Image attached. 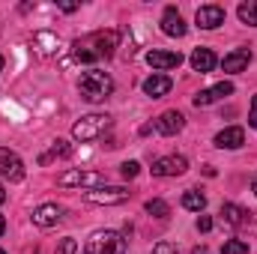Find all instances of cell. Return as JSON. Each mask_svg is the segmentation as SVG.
I'll return each instance as SVG.
<instances>
[{"label": "cell", "mask_w": 257, "mask_h": 254, "mask_svg": "<svg viewBox=\"0 0 257 254\" xmlns=\"http://www.w3.org/2000/svg\"><path fill=\"white\" fill-rule=\"evenodd\" d=\"M194 21H197V27H200V30H215V27H221V24H224V9H221L218 3H206V6H200V9H197Z\"/></svg>", "instance_id": "cell-7"}, {"label": "cell", "mask_w": 257, "mask_h": 254, "mask_svg": "<svg viewBox=\"0 0 257 254\" xmlns=\"http://www.w3.org/2000/svg\"><path fill=\"white\" fill-rule=\"evenodd\" d=\"M63 189H102L105 186V174H99V171H66L60 174V180H57Z\"/></svg>", "instance_id": "cell-4"}, {"label": "cell", "mask_w": 257, "mask_h": 254, "mask_svg": "<svg viewBox=\"0 0 257 254\" xmlns=\"http://www.w3.org/2000/svg\"><path fill=\"white\" fill-rule=\"evenodd\" d=\"M233 93V84L230 81H221V84H215V87H209V90H200L197 96H194V105L197 108H206V105H212V102H218V99H224V96H230Z\"/></svg>", "instance_id": "cell-12"}, {"label": "cell", "mask_w": 257, "mask_h": 254, "mask_svg": "<svg viewBox=\"0 0 257 254\" xmlns=\"http://www.w3.org/2000/svg\"><path fill=\"white\" fill-rule=\"evenodd\" d=\"M60 218H63V206H57V203H42L33 212V224H39V227H54Z\"/></svg>", "instance_id": "cell-13"}, {"label": "cell", "mask_w": 257, "mask_h": 254, "mask_svg": "<svg viewBox=\"0 0 257 254\" xmlns=\"http://www.w3.org/2000/svg\"><path fill=\"white\" fill-rule=\"evenodd\" d=\"M3 230H6V218L0 215V236H3Z\"/></svg>", "instance_id": "cell-31"}, {"label": "cell", "mask_w": 257, "mask_h": 254, "mask_svg": "<svg viewBox=\"0 0 257 254\" xmlns=\"http://www.w3.org/2000/svg\"><path fill=\"white\" fill-rule=\"evenodd\" d=\"M138 171H141V165H138V162H123V168H120V174H123L126 180H135V177H138Z\"/></svg>", "instance_id": "cell-26"}, {"label": "cell", "mask_w": 257, "mask_h": 254, "mask_svg": "<svg viewBox=\"0 0 257 254\" xmlns=\"http://www.w3.org/2000/svg\"><path fill=\"white\" fill-rule=\"evenodd\" d=\"M128 242L123 239V233L117 230H96L87 245H84V254H126Z\"/></svg>", "instance_id": "cell-2"}, {"label": "cell", "mask_w": 257, "mask_h": 254, "mask_svg": "<svg viewBox=\"0 0 257 254\" xmlns=\"http://www.w3.org/2000/svg\"><path fill=\"white\" fill-rule=\"evenodd\" d=\"M153 254H177V245L174 242H159V245H153Z\"/></svg>", "instance_id": "cell-27"}, {"label": "cell", "mask_w": 257, "mask_h": 254, "mask_svg": "<svg viewBox=\"0 0 257 254\" xmlns=\"http://www.w3.org/2000/svg\"><path fill=\"white\" fill-rule=\"evenodd\" d=\"M3 200H6V191H3V186H0V203H3Z\"/></svg>", "instance_id": "cell-33"}, {"label": "cell", "mask_w": 257, "mask_h": 254, "mask_svg": "<svg viewBox=\"0 0 257 254\" xmlns=\"http://www.w3.org/2000/svg\"><path fill=\"white\" fill-rule=\"evenodd\" d=\"M84 200L111 206V203H123V200H128V191L120 189V186H117V189H87L84 191Z\"/></svg>", "instance_id": "cell-9"}, {"label": "cell", "mask_w": 257, "mask_h": 254, "mask_svg": "<svg viewBox=\"0 0 257 254\" xmlns=\"http://www.w3.org/2000/svg\"><path fill=\"white\" fill-rule=\"evenodd\" d=\"M186 30H189V27H186L183 15L177 12V6H168V9L162 12V33H165V36H177V39H180V36H186Z\"/></svg>", "instance_id": "cell-10"}, {"label": "cell", "mask_w": 257, "mask_h": 254, "mask_svg": "<svg viewBox=\"0 0 257 254\" xmlns=\"http://www.w3.org/2000/svg\"><path fill=\"white\" fill-rule=\"evenodd\" d=\"M239 21L257 27V0H245V3H239Z\"/></svg>", "instance_id": "cell-22"}, {"label": "cell", "mask_w": 257, "mask_h": 254, "mask_svg": "<svg viewBox=\"0 0 257 254\" xmlns=\"http://www.w3.org/2000/svg\"><path fill=\"white\" fill-rule=\"evenodd\" d=\"M221 218H224L230 227H242V224L251 221V212H245V209L236 206V203H224V206H221Z\"/></svg>", "instance_id": "cell-18"}, {"label": "cell", "mask_w": 257, "mask_h": 254, "mask_svg": "<svg viewBox=\"0 0 257 254\" xmlns=\"http://www.w3.org/2000/svg\"><path fill=\"white\" fill-rule=\"evenodd\" d=\"M183 126H186V117L180 114V111H165L159 120H156V129L162 132V135H177V132H183Z\"/></svg>", "instance_id": "cell-15"}, {"label": "cell", "mask_w": 257, "mask_h": 254, "mask_svg": "<svg viewBox=\"0 0 257 254\" xmlns=\"http://www.w3.org/2000/svg\"><path fill=\"white\" fill-rule=\"evenodd\" d=\"M0 69H3V57H0Z\"/></svg>", "instance_id": "cell-35"}, {"label": "cell", "mask_w": 257, "mask_h": 254, "mask_svg": "<svg viewBox=\"0 0 257 254\" xmlns=\"http://www.w3.org/2000/svg\"><path fill=\"white\" fill-rule=\"evenodd\" d=\"M60 9H63V12H75V9H78V3H60Z\"/></svg>", "instance_id": "cell-30"}, {"label": "cell", "mask_w": 257, "mask_h": 254, "mask_svg": "<svg viewBox=\"0 0 257 254\" xmlns=\"http://www.w3.org/2000/svg\"><path fill=\"white\" fill-rule=\"evenodd\" d=\"M0 174H3L9 183H21V180H24V165H21V159H18L12 150H3V147H0Z\"/></svg>", "instance_id": "cell-8"}, {"label": "cell", "mask_w": 257, "mask_h": 254, "mask_svg": "<svg viewBox=\"0 0 257 254\" xmlns=\"http://www.w3.org/2000/svg\"><path fill=\"white\" fill-rule=\"evenodd\" d=\"M69 156H72V144L63 141V138H57V141L51 144V150L39 156V165H48V162H54V159H69Z\"/></svg>", "instance_id": "cell-20"}, {"label": "cell", "mask_w": 257, "mask_h": 254, "mask_svg": "<svg viewBox=\"0 0 257 254\" xmlns=\"http://www.w3.org/2000/svg\"><path fill=\"white\" fill-rule=\"evenodd\" d=\"M108 129H111V117H108V114H87V117H81V120L72 126V138L81 141V144H87V141L102 138Z\"/></svg>", "instance_id": "cell-3"}, {"label": "cell", "mask_w": 257, "mask_h": 254, "mask_svg": "<svg viewBox=\"0 0 257 254\" xmlns=\"http://www.w3.org/2000/svg\"><path fill=\"white\" fill-rule=\"evenodd\" d=\"M78 251V242L72 239V236H63L60 242H57V254H75Z\"/></svg>", "instance_id": "cell-25"}, {"label": "cell", "mask_w": 257, "mask_h": 254, "mask_svg": "<svg viewBox=\"0 0 257 254\" xmlns=\"http://www.w3.org/2000/svg\"><path fill=\"white\" fill-rule=\"evenodd\" d=\"M251 191H254V197H257V180H254V183H251Z\"/></svg>", "instance_id": "cell-34"}, {"label": "cell", "mask_w": 257, "mask_h": 254, "mask_svg": "<svg viewBox=\"0 0 257 254\" xmlns=\"http://www.w3.org/2000/svg\"><path fill=\"white\" fill-rule=\"evenodd\" d=\"M221 254H248V245L242 239H230V242H224Z\"/></svg>", "instance_id": "cell-24"}, {"label": "cell", "mask_w": 257, "mask_h": 254, "mask_svg": "<svg viewBox=\"0 0 257 254\" xmlns=\"http://www.w3.org/2000/svg\"><path fill=\"white\" fill-rule=\"evenodd\" d=\"M242 144H245V132L239 126H230L215 135V147H221V150H239Z\"/></svg>", "instance_id": "cell-14"}, {"label": "cell", "mask_w": 257, "mask_h": 254, "mask_svg": "<svg viewBox=\"0 0 257 254\" xmlns=\"http://www.w3.org/2000/svg\"><path fill=\"white\" fill-rule=\"evenodd\" d=\"M171 87H174V81H171L168 75H150V78L144 81V93H147V96H153V99L168 96V93H171Z\"/></svg>", "instance_id": "cell-16"}, {"label": "cell", "mask_w": 257, "mask_h": 254, "mask_svg": "<svg viewBox=\"0 0 257 254\" xmlns=\"http://www.w3.org/2000/svg\"><path fill=\"white\" fill-rule=\"evenodd\" d=\"M0 254H6V251H3V248H0Z\"/></svg>", "instance_id": "cell-36"}, {"label": "cell", "mask_w": 257, "mask_h": 254, "mask_svg": "<svg viewBox=\"0 0 257 254\" xmlns=\"http://www.w3.org/2000/svg\"><path fill=\"white\" fill-rule=\"evenodd\" d=\"M197 230H200V233H209V230H212V218H209V215H200V218H197Z\"/></svg>", "instance_id": "cell-28"}, {"label": "cell", "mask_w": 257, "mask_h": 254, "mask_svg": "<svg viewBox=\"0 0 257 254\" xmlns=\"http://www.w3.org/2000/svg\"><path fill=\"white\" fill-rule=\"evenodd\" d=\"M84 42H87V45H96V54H99V57H111V54L117 51L120 36H117V30H99V33H90Z\"/></svg>", "instance_id": "cell-6"}, {"label": "cell", "mask_w": 257, "mask_h": 254, "mask_svg": "<svg viewBox=\"0 0 257 254\" xmlns=\"http://www.w3.org/2000/svg\"><path fill=\"white\" fill-rule=\"evenodd\" d=\"M150 215H156V218H168L171 215V206L165 203V200H159V197H153V200H147V206H144Z\"/></svg>", "instance_id": "cell-23"}, {"label": "cell", "mask_w": 257, "mask_h": 254, "mask_svg": "<svg viewBox=\"0 0 257 254\" xmlns=\"http://www.w3.org/2000/svg\"><path fill=\"white\" fill-rule=\"evenodd\" d=\"M147 63L153 66L156 72H168V69H177V66L183 63V54L180 51H150Z\"/></svg>", "instance_id": "cell-11"}, {"label": "cell", "mask_w": 257, "mask_h": 254, "mask_svg": "<svg viewBox=\"0 0 257 254\" xmlns=\"http://www.w3.org/2000/svg\"><path fill=\"white\" fill-rule=\"evenodd\" d=\"M192 254H209V248H194Z\"/></svg>", "instance_id": "cell-32"}, {"label": "cell", "mask_w": 257, "mask_h": 254, "mask_svg": "<svg viewBox=\"0 0 257 254\" xmlns=\"http://www.w3.org/2000/svg\"><path fill=\"white\" fill-rule=\"evenodd\" d=\"M183 206H186V209H192V212H200V209L206 206V197H203L197 189H189L186 194H183Z\"/></svg>", "instance_id": "cell-21"}, {"label": "cell", "mask_w": 257, "mask_h": 254, "mask_svg": "<svg viewBox=\"0 0 257 254\" xmlns=\"http://www.w3.org/2000/svg\"><path fill=\"white\" fill-rule=\"evenodd\" d=\"M215 54L209 51V48H194L192 51V69L194 72H200V75H206V72H212L215 69Z\"/></svg>", "instance_id": "cell-19"}, {"label": "cell", "mask_w": 257, "mask_h": 254, "mask_svg": "<svg viewBox=\"0 0 257 254\" xmlns=\"http://www.w3.org/2000/svg\"><path fill=\"white\" fill-rule=\"evenodd\" d=\"M186 171H189L186 156H165V159L153 162V177H180Z\"/></svg>", "instance_id": "cell-5"}, {"label": "cell", "mask_w": 257, "mask_h": 254, "mask_svg": "<svg viewBox=\"0 0 257 254\" xmlns=\"http://www.w3.org/2000/svg\"><path fill=\"white\" fill-rule=\"evenodd\" d=\"M78 90L87 102H105L114 93V78L102 69H87L78 81Z\"/></svg>", "instance_id": "cell-1"}, {"label": "cell", "mask_w": 257, "mask_h": 254, "mask_svg": "<svg viewBox=\"0 0 257 254\" xmlns=\"http://www.w3.org/2000/svg\"><path fill=\"white\" fill-rule=\"evenodd\" d=\"M248 126L257 132V96L251 99V111H248Z\"/></svg>", "instance_id": "cell-29"}, {"label": "cell", "mask_w": 257, "mask_h": 254, "mask_svg": "<svg viewBox=\"0 0 257 254\" xmlns=\"http://www.w3.org/2000/svg\"><path fill=\"white\" fill-rule=\"evenodd\" d=\"M248 63H251V51H248V48H236V51H230V54L221 60L224 72H245Z\"/></svg>", "instance_id": "cell-17"}]
</instances>
